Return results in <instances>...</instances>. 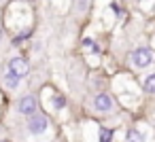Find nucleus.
<instances>
[{
    "instance_id": "1",
    "label": "nucleus",
    "mask_w": 155,
    "mask_h": 142,
    "mask_svg": "<svg viewBox=\"0 0 155 142\" xmlns=\"http://www.w3.org/2000/svg\"><path fill=\"white\" fill-rule=\"evenodd\" d=\"M132 64H134V68H147V66H151L153 64V51L147 49V47L136 49L132 53Z\"/></svg>"
},
{
    "instance_id": "2",
    "label": "nucleus",
    "mask_w": 155,
    "mask_h": 142,
    "mask_svg": "<svg viewBox=\"0 0 155 142\" xmlns=\"http://www.w3.org/2000/svg\"><path fill=\"white\" fill-rule=\"evenodd\" d=\"M47 127H49V121H47L45 115H34V117H30V121H28V129H30V134H34V136L43 134Z\"/></svg>"
},
{
    "instance_id": "3",
    "label": "nucleus",
    "mask_w": 155,
    "mask_h": 142,
    "mask_svg": "<svg viewBox=\"0 0 155 142\" xmlns=\"http://www.w3.org/2000/svg\"><path fill=\"white\" fill-rule=\"evenodd\" d=\"M28 70H30V66H28V62H26L24 57H13V60L9 62V72H11V74H15L17 79L26 76V74H28Z\"/></svg>"
},
{
    "instance_id": "4",
    "label": "nucleus",
    "mask_w": 155,
    "mask_h": 142,
    "mask_svg": "<svg viewBox=\"0 0 155 142\" xmlns=\"http://www.w3.org/2000/svg\"><path fill=\"white\" fill-rule=\"evenodd\" d=\"M19 112L26 115V117H34V112H36V98L34 95H24L21 102H19Z\"/></svg>"
},
{
    "instance_id": "5",
    "label": "nucleus",
    "mask_w": 155,
    "mask_h": 142,
    "mask_svg": "<svg viewBox=\"0 0 155 142\" xmlns=\"http://www.w3.org/2000/svg\"><path fill=\"white\" fill-rule=\"evenodd\" d=\"M94 106H96V110H100V112H108V110L113 108V100H110V95L100 93V95H96Z\"/></svg>"
},
{
    "instance_id": "6",
    "label": "nucleus",
    "mask_w": 155,
    "mask_h": 142,
    "mask_svg": "<svg viewBox=\"0 0 155 142\" xmlns=\"http://www.w3.org/2000/svg\"><path fill=\"white\" fill-rule=\"evenodd\" d=\"M2 83H5L9 89H17V87H19V79H17L15 74H11V72H7V74H5Z\"/></svg>"
},
{
    "instance_id": "7",
    "label": "nucleus",
    "mask_w": 155,
    "mask_h": 142,
    "mask_svg": "<svg viewBox=\"0 0 155 142\" xmlns=\"http://www.w3.org/2000/svg\"><path fill=\"white\" fill-rule=\"evenodd\" d=\"M142 89H144L147 93H155V72L149 74V76L142 81Z\"/></svg>"
},
{
    "instance_id": "8",
    "label": "nucleus",
    "mask_w": 155,
    "mask_h": 142,
    "mask_svg": "<svg viewBox=\"0 0 155 142\" xmlns=\"http://www.w3.org/2000/svg\"><path fill=\"white\" fill-rule=\"evenodd\" d=\"M125 138H127V142H144V136H142L138 129H130Z\"/></svg>"
},
{
    "instance_id": "9",
    "label": "nucleus",
    "mask_w": 155,
    "mask_h": 142,
    "mask_svg": "<svg viewBox=\"0 0 155 142\" xmlns=\"http://www.w3.org/2000/svg\"><path fill=\"white\" fill-rule=\"evenodd\" d=\"M110 138H113V131L110 129H102L100 131V142H110Z\"/></svg>"
},
{
    "instance_id": "10",
    "label": "nucleus",
    "mask_w": 155,
    "mask_h": 142,
    "mask_svg": "<svg viewBox=\"0 0 155 142\" xmlns=\"http://www.w3.org/2000/svg\"><path fill=\"white\" fill-rule=\"evenodd\" d=\"M53 104H55V108H62V106H64V98H55Z\"/></svg>"
},
{
    "instance_id": "11",
    "label": "nucleus",
    "mask_w": 155,
    "mask_h": 142,
    "mask_svg": "<svg viewBox=\"0 0 155 142\" xmlns=\"http://www.w3.org/2000/svg\"><path fill=\"white\" fill-rule=\"evenodd\" d=\"M85 47H87V49H96V47H94V40H85Z\"/></svg>"
},
{
    "instance_id": "12",
    "label": "nucleus",
    "mask_w": 155,
    "mask_h": 142,
    "mask_svg": "<svg viewBox=\"0 0 155 142\" xmlns=\"http://www.w3.org/2000/svg\"><path fill=\"white\" fill-rule=\"evenodd\" d=\"M0 38H2V28H0Z\"/></svg>"
}]
</instances>
